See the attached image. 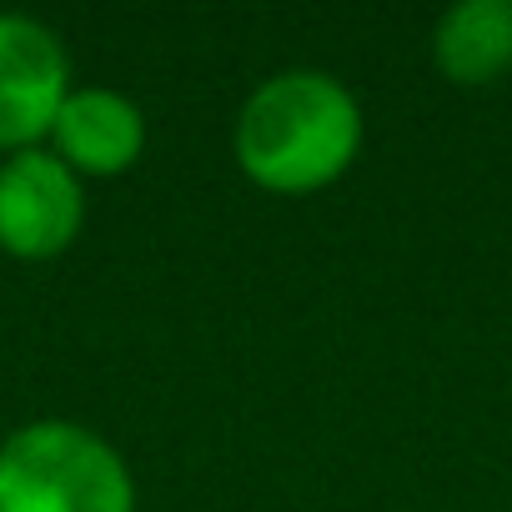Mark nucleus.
Wrapping results in <instances>:
<instances>
[{"mask_svg": "<svg viewBox=\"0 0 512 512\" xmlns=\"http://www.w3.org/2000/svg\"><path fill=\"white\" fill-rule=\"evenodd\" d=\"M76 91L66 41L21 11H0V151L46 146L66 96Z\"/></svg>", "mask_w": 512, "mask_h": 512, "instance_id": "nucleus-4", "label": "nucleus"}, {"mask_svg": "<svg viewBox=\"0 0 512 512\" xmlns=\"http://www.w3.org/2000/svg\"><path fill=\"white\" fill-rule=\"evenodd\" d=\"M367 141L357 91L317 66H287L256 81L231 121V161L267 196H317L337 186Z\"/></svg>", "mask_w": 512, "mask_h": 512, "instance_id": "nucleus-1", "label": "nucleus"}, {"mask_svg": "<svg viewBox=\"0 0 512 512\" xmlns=\"http://www.w3.org/2000/svg\"><path fill=\"white\" fill-rule=\"evenodd\" d=\"M86 231V181L51 151L31 146L0 161V251L16 262H56Z\"/></svg>", "mask_w": 512, "mask_h": 512, "instance_id": "nucleus-3", "label": "nucleus"}, {"mask_svg": "<svg viewBox=\"0 0 512 512\" xmlns=\"http://www.w3.org/2000/svg\"><path fill=\"white\" fill-rule=\"evenodd\" d=\"M46 146L81 181H116L141 166V156L151 146V121L116 86H76L66 96Z\"/></svg>", "mask_w": 512, "mask_h": 512, "instance_id": "nucleus-5", "label": "nucleus"}, {"mask_svg": "<svg viewBox=\"0 0 512 512\" xmlns=\"http://www.w3.org/2000/svg\"><path fill=\"white\" fill-rule=\"evenodd\" d=\"M432 66L457 91H487L512 76V0H457L432 26Z\"/></svg>", "mask_w": 512, "mask_h": 512, "instance_id": "nucleus-6", "label": "nucleus"}, {"mask_svg": "<svg viewBox=\"0 0 512 512\" xmlns=\"http://www.w3.org/2000/svg\"><path fill=\"white\" fill-rule=\"evenodd\" d=\"M0 512H136V477L96 427L36 417L0 437Z\"/></svg>", "mask_w": 512, "mask_h": 512, "instance_id": "nucleus-2", "label": "nucleus"}]
</instances>
